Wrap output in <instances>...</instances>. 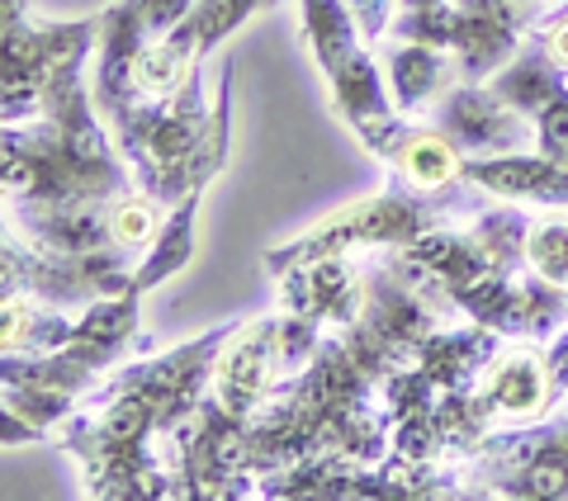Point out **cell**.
Wrapping results in <instances>:
<instances>
[{
  "mask_svg": "<svg viewBox=\"0 0 568 501\" xmlns=\"http://www.w3.org/2000/svg\"><path fill=\"white\" fill-rule=\"evenodd\" d=\"M237 321H223L209 336L166 355H133L85 392L81 407L58 426V444L81 459V492L100 501H156L175 497L162 444L175 426L200 411L213 384L223 341Z\"/></svg>",
  "mask_w": 568,
  "mask_h": 501,
  "instance_id": "6da1fadb",
  "label": "cell"
},
{
  "mask_svg": "<svg viewBox=\"0 0 568 501\" xmlns=\"http://www.w3.org/2000/svg\"><path fill=\"white\" fill-rule=\"evenodd\" d=\"M138 181L110 123L100 119L85 76L62 81L39 119L6 123L0 133V190L6 213L85 208L129 194Z\"/></svg>",
  "mask_w": 568,
  "mask_h": 501,
  "instance_id": "7a4b0ae2",
  "label": "cell"
},
{
  "mask_svg": "<svg viewBox=\"0 0 568 501\" xmlns=\"http://www.w3.org/2000/svg\"><path fill=\"white\" fill-rule=\"evenodd\" d=\"M233 58L219 67V95L209 104L204 62L175 85L171 95H133L110 119V133L129 161L138 190H148L156 204L175 208L227 161V133H233Z\"/></svg>",
  "mask_w": 568,
  "mask_h": 501,
  "instance_id": "3957f363",
  "label": "cell"
},
{
  "mask_svg": "<svg viewBox=\"0 0 568 501\" xmlns=\"http://www.w3.org/2000/svg\"><path fill=\"white\" fill-rule=\"evenodd\" d=\"M493 208V194L478 185H465L455 194H417L398 181H388L379 194H369L361 204L336 208L332 218L308 227L304 237L275 246L265 256V275H284L298 260L317 256H355V250H403L432 227H446L450 218H474V213Z\"/></svg>",
  "mask_w": 568,
  "mask_h": 501,
  "instance_id": "277c9868",
  "label": "cell"
},
{
  "mask_svg": "<svg viewBox=\"0 0 568 501\" xmlns=\"http://www.w3.org/2000/svg\"><path fill=\"white\" fill-rule=\"evenodd\" d=\"M100 48V14L67 24L33 20L24 0H0V114L6 123L39 119L62 81L85 76Z\"/></svg>",
  "mask_w": 568,
  "mask_h": 501,
  "instance_id": "5b68a950",
  "label": "cell"
},
{
  "mask_svg": "<svg viewBox=\"0 0 568 501\" xmlns=\"http://www.w3.org/2000/svg\"><path fill=\"white\" fill-rule=\"evenodd\" d=\"M162 459L171 469L175 497L190 501H233L256 497V469L246 450V421L233 417L213 392H204L200 411L175 426V436L162 444Z\"/></svg>",
  "mask_w": 568,
  "mask_h": 501,
  "instance_id": "8992f818",
  "label": "cell"
},
{
  "mask_svg": "<svg viewBox=\"0 0 568 501\" xmlns=\"http://www.w3.org/2000/svg\"><path fill=\"white\" fill-rule=\"evenodd\" d=\"M459 469L469 497L568 501V436L559 421H521L493 431Z\"/></svg>",
  "mask_w": 568,
  "mask_h": 501,
  "instance_id": "52a82bcc",
  "label": "cell"
},
{
  "mask_svg": "<svg viewBox=\"0 0 568 501\" xmlns=\"http://www.w3.org/2000/svg\"><path fill=\"white\" fill-rule=\"evenodd\" d=\"M138 256H48L6 232V250H0V284L6 294H33L62 313H85L100 298H114L133 284Z\"/></svg>",
  "mask_w": 568,
  "mask_h": 501,
  "instance_id": "ba28073f",
  "label": "cell"
},
{
  "mask_svg": "<svg viewBox=\"0 0 568 501\" xmlns=\"http://www.w3.org/2000/svg\"><path fill=\"white\" fill-rule=\"evenodd\" d=\"M200 0H114L100 10V48H95V110L110 123L133 91V71L138 58L148 52L162 33H171Z\"/></svg>",
  "mask_w": 568,
  "mask_h": 501,
  "instance_id": "9c48e42d",
  "label": "cell"
},
{
  "mask_svg": "<svg viewBox=\"0 0 568 501\" xmlns=\"http://www.w3.org/2000/svg\"><path fill=\"white\" fill-rule=\"evenodd\" d=\"M426 123L446 133L465 161L536 147V123L521 110H511L503 95H493L488 81H455L450 91L426 110Z\"/></svg>",
  "mask_w": 568,
  "mask_h": 501,
  "instance_id": "30bf717a",
  "label": "cell"
},
{
  "mask_svg": "<svg viewBox=\"0 0 568 501\" xmlns=\"http://www.w3.org/2000/svg\"><path fill=\"white\" fill-rule=\"evenodd\" d=\"M290 374L280 365V341H275V313L261 321H237L233 336L219 350L213 365V384L209 392L219 398L233 417H252V411L271 398L275 384H284Z\"/></svg>",
  "mask_w": 568,
  "mask_h": 501,
  "instance_id": "8fae6325",
  "label": "cell"
},
{
  "mask_svg": "<svg viewBox=\"0 0 568 501\" xmlns=\"http://www.w3.org/2000/svg\"><path fill=\"white\" fill-rule=\"evenodd\" d=\"M280 308L317 321V327H351L365 303V260L355 256H317L298 260L284 275H275Z\"/></svg>",
  "mask_w": 568,
  "mask_h": 501,
  "instance_id": "7c38bea8",
  "label": "cell"
},
{
  "mask_svg": "<svg viewBox=\"0 0 568 501\" xmlns=\"http://www.w3.org/2000/svg\"><path fill=\"white\" fill-rule=\"evenodd\" d=\"M540 341H511L493 355V365L478 379V398L488 402V411L503 426H521V421H540L549 407L559 402L555 374H549Z\"/></svg>",
  "mask_w": 568,
  "mask_h": 501,
  "instance_id": "4fadbf2b",
  "label": "cell"
},
{
  "mask_svg": "<svg viewBox=\"0 0 568 501\" xmlns=\"http://www.w3.org/2000/svg\"><path fill=\"white\" fill-rule=\"evenodd\" d=\"M375 52H379L388 95H394L398 114H407V119L426 114L455 81H465L459 76V58L446 48H432L417 39H394V33H388L384 43H375Z\"/></svg>",
  "mask_w": 568,
  "mask_h": 501,
  "instance_id": "5bb4252c",
  "label": "cell"
},
{
  "mask_svg": "<svg viewBox=\"0 0 568 501\" xmlns=\"http://www.w3.org/2000/svg\"><path fill=\"white\" fill-rule=\"evenodd\" d=\"M465 181L493 200L526 208H568V166L545 152H507L465 161Z\"/></svg>",
  "mask_w": 568,
  "mask_h": 501,
  "instance_id": "9a60e30c",
  "label": "cell"
},
{
  "mask_svg": "<svg viewBox=\"0 0 568 501\" xmlns=\"http://www.w3.org/2000/svg\"><path fill=\"white\" fill-rule=\"evenodd\" d=\"M388 181H398L417 194H455L465 190V156L455 152V142L432 129L426 119H407V129L398 133V142L384 156Z\"/></svg>",
  "mask_w": 568,
  "mask_h": 501,
  "instance_id": "2e32d148",
  "label": "cell"
},
{
  "mask_svg": "<svg viewBox=\"0 0 568 501\" xmlns=\"http://www.w3.org/2000/svg\"><path fill=\"white\" fill-rule=\"evenodd\" d=\"M0 313H6V331H0L6 355H52L77 331V321H67L62 308L33 294H0Z\"/></svg>",
  "mask_w": 568,
  "mask_h": 501,
  "instance_id": "e0dca14e",
  "label": "cell"
},
{
  "mask_svg": "<svg viewBox=\"0 0 568 501\" xmlns=\"http://www.w3.org/2000/svg\"><path fill=\"white\" fill-rule=\"evenodd\" d=\"M200 200H204V190H194V194H185V200L166 213V223H162V232H156V242L148 246V256H142L138 270H133V284H129L133 294L148 298L156 284L175 279L194 260V213H200Z\"/></svg>",
  "mask_w": 568,
  "mask_h": 501,
  "instance_id": "ac0fdd59",
  "label": "cell"
},
{
  "mask_svg": "<svg viewBox=\"0 0 568 501\" xmlns=\"http://www.w3.org/2000/svg\"><path fill=\"white\" fill-rule=\"evenodd\" d=\"M526 265L545 284L568 289V218H530L526 232Z\"/></svg>",
  "mask_w": 568,
  "mask_h": 501,
  "instance_id": "d6986e66",
  "label": "cell"
},
{
  "mask_svg": "<svg viewBox=\"0 0 568 501\" xmlns=\"http://www.w3.org/2000/svg\"><path fill=\"white\" fill-rule=\"evenodd\" d=\"M530 33L545 43L549 62L568 76V0H549V6H540V14L530 20Z\"/></svg>",
  "mask_w": 568,
  "mask_h": 501,
  "instance_id": "ffe728a7",
  "label": "cell"
},
{
  "mask_svg": "<svg viewBox=\"0 0 568 501\" xmlns=\"http://www.w3.org/2000/svg\"><path fill=\"white\" fill-rule=\"evenodd\" d=\"M346 6H351L355 24H361L369 48L388 39V29H394V14H398V0H346Z\"/></svg>",
  "mask_w": 568,
  "mask_h": 501,
  "instance_id": "44dd1931",
  "label": "cell"
},
{
  "mask_svg": "<svg viewBox=\"0 0 568 501\" xmlns=\"http://www.w3.org/2000/svg\"><path fill=\"white\" fill-rule=\"evenodd\" d=\"M545 360H549V374H555V388H559V402L568 407V327L545 346Z\"/></svg>",
  "mask_w": 568,
  "mask_h": 501,
  "instance_id": "7402d4cb",
  "label": "cell"
},
{
  "mask_svg": "<svg viewBox=\"0 0 568 501\" xmlns=\"http://www.w3.org/2000/svg\"><path fill=\"white\" fill-rule=\"evenodd\" d=\"M517 6H526V10H540V0H517Z\"/></svg>",
  "mask_w": 568,
  "mask_h": 501,
  "instance_id": "603a6c76",
  "label": "cell"
},
{
  "mask_svg": "<svg viewBox=\"0 0 568 501\" xmlns=\"http://www.w3.org/2000/svg\"><path fill=\"white\" fill-rule=\"evenodd\" d=\"M559 426H564V436H568V417H559Z\"/></svg>",
  "mask_w": 568,
  "mask_h": 501,
  "instance_id": "cb8c5ba5",
  "label": "cell"
}]
</instances>
